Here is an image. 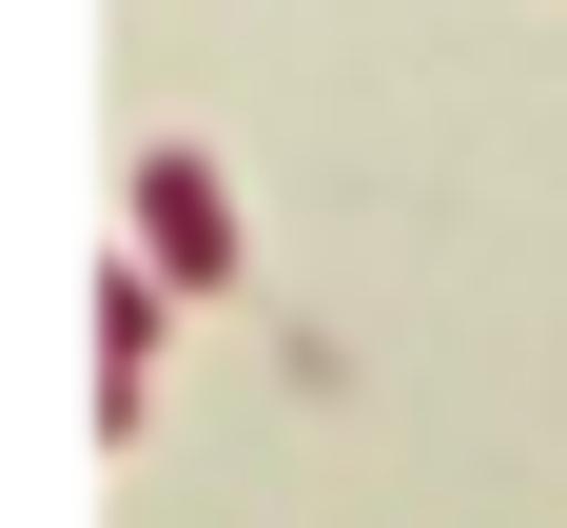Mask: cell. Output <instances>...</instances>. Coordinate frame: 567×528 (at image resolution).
Instances as JSON below:
<instances>
[{
	"label": "cell",
	"instance_id": "cell-2",
	"mask_svg": "<svg viewBox=\"0 0 567 528\" xmlns=\"http://www.w3.org/2000/svg\"><path fill=\"white\" fill-rule=\"evenodd\" d=\"M157 333H176V275H137V255H117V275H99V451H137V431H157Z\"/></svg>",
	"mask_w": 567,
	"mask_h": 528
},
{
	"label": "cell",
	"instance_id": "cell-1",
	"mask_svg": "<svg viewBox=\"0 0 567 528\" xmlns=\"http://www.w3.org/2000/svg\"><path fill=\"white\" fill-rule=\"evenodd\" d=\"M117 255H137V275H176L196 313H216V293H235V176L196 157V137H157V157L117 176Z\"/></svg>",
	"mask_w": 567,
	"mask_h": 528
}]
</instances>
